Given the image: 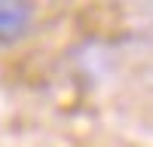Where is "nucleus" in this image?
<instances>
[{"label": "nucleus", "instance_id": "nucleus-1", "mask_svg": "<svg viewBox=\"0 0 153 147\" xmlns=\"http://www.w3.org/2000/svg\"><path fill=\"white\" fill-rule=\"evenodd\" d=\"M34 6L28 0H0V46H12L28 34Z\"/></svg>", "mask_w": 153, "mask_h": 147}]
</instances>
